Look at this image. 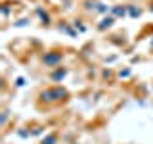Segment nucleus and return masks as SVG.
Listing matches in <instances>:
<instances>
[{"instance_id": "f257e3e1", "label": "nucleus", "mask_w": 153, "mask_h": 144, "mask_svg": "<svg viewBox=\"0 0 153 144\" xmlns=\"http://www.w3.org/2000/svg\"><path fill=\"white\" fill-rule=\"evenodd\" d=\"M71 98V92L61 85H52V86H44V88L38 92L36 100L38 104H46V108L50 106H61Z\"/></svg>"}, {"instance_id": "f03ea898", "label": "nucleus", "mask_w": 153, "mask_h": 144, "mask_svg": "<svg viewBox=\"0 0 153 144\" xmlns=\"http://www.w3.org/2000/svg\"><path fill=\"white\" fill-rule=\"evenodd\" d=\"M63 58H65V52L61 50V48H50V50H46L44 54L40 56V64L44 65V67L56 69V67L61 65Z\"/></svg>"}, {"instance_id": "7ed1b4c3", "label": "nucleus", "mask_w": 153, "mask_h": 144, "mask_svg": "<svg viewBox=\"0 0 153 144\" xmlns=\"http://www.w3.org/2000/svg\"><path fill=\"white\" fill-rule=\"evenodd\" d=\"M69 75V69L63 65L56 67V69H52L50 73H48V79L52 81V83H61V81H65V77Z\"/></svg>"}, {"instance_id": "20e7f679", "label": "nucleus", "mask_w": 153, "mask_h": 144, "mask_svg": "<svg viewBox=\"0 0 153 144\" xmlns=\"http://www.w3.org/2000/svg\"><path fill=\"white\" fill-rule=\"evenodd\" d=\"M115 21H117V19H115L111 14H109V16H103V17H102V21L96 23V29H98V31H102V33H105L107 29H111V27L115 25Z\"/></svg>"}, {"instance_id": "39448f33", "label": "nucleus", "mask_w": 153, "mask_h": 144, "mask_svg": "<svg viewBox=\"0 0 153 144\" xmlns=\"http://www.w3.org/2000/svg\"><path fill=\"white\" fill-rule=\"evenodd\" d=\"M111 16L115 19H119V17H124V16H128V8H126V4H113L111 6Z\"/></svg>"}, {"instance_id": "423d86ee", "label": "nucleus", "mask_w": 153, "mask_h": 144, "mask_svg": "<svg viewBox=\"0 0 153 144\" xmlns=\"http://www.w3.org/2000/svg\"><path fill=\"white\" fill-rule=\"evenodd\" d=\"M126 8H128V17H132V19L140 17L142 14H143V8H142V6H138V2H130V4H126Z\"/></svg>"}, {"instance_id": "0eeeda50", "label": "nucleus", "mask_w": 153, "mask_h": 144, "mask_svg": "<svg viewBox=\"0 0 153 144\" xmlns=\"http://www.w3.org/2000/svg\"><path fill=\"white\" fill-rule=\"evenodd\" d=\"M38 144H59V133H57V131L48 133L46 136L40 138V142H38Z\"/></svg>"}, {"instance_id": "6e6552de", "label": "nucleus", "mask_w": 153, "mask_h": 144, "mask_svg": "<svg viewBox=\"0 0 153 144\" xmlns=\"http://www.w3.org/2000/svg\"><path fill=\"white\" fill-rule=\"evenodd\" d=\"M98 4H100V0H82V10L84 12H92L96 14V10H98Z\"/></svg>"}, {"instance_id": "1a4fd4ad", "label": "nucleus", "mask_w": 153, "mask_h": 144, "mask_svg": "<svg viewBox=\"0 0 153 144\" xmlns=\"http://www.w3.org/2000/svg\"><path fill=\"white\" fill-rule=\"evenodd\" d=\"M36 16H40L42 25H46V27L52 25V16H50L48 12H44V8H36Z\"/></svg>"}, {"instance_id": "9d476101", "label": "nucleus", "mask_w": 153, "mask_h": 144, "mask_svg": "<svg viewBox=\"0 0 153 144\" xmlns=\"http://www.w3.org/2000/svg\"><path fill=\"white\" fill-rule=\"evenodd\" d=\"M8 119H10V112L4 108V110H2V119H0V127H2V129L8 125Z\"/></svg>"}, {"instance_id": "9b49d317", "label": "nucleus", "mask_w": 153, "mask_h": 144, "mask_svg": "<svg viewBox=\"0 0 153 144\" xmlns=\"http://www.w3.org/2000/svg\"><path fill=\"white\" fill-rule=\"evenodd\" d=\"M80 21H82V19H73V25L76 27V31L84 33V31H86V25H82V23H80Z\"/></svg>"}, {"instance_id": "f8f14e48", "label": "nucleus", "mask_w": 153, "mask_h": 144, "mask_svg": "<svg viewBox=\"0 0 153 144\" xmlns=\"http://www.w3.org/2000/svg\"><path fill=\"white\" fill-rule=\"evenodd\" d=\"M117 77H121V79H126V77H130V69H121L117 73Z\"/></svg>"}, {"instance_id": "ddd939ff", "label": "nucleus", "mask_w": 153, "mask_h": 144, "mask_svg": "<svg viewBox=\"0 0 153 144\" xmlns=\"http://www.w3.org/2000/svg\"><path fill=\"white\" fill-rule=\"evenodd\" d=\"M25 85V79H23V77H17L16 79V86H23Z\"/></svg>"}, {"instance_id": "4468645a", "label": "nucleus", "mask_w": 153, "mask_h": 144, "mask_svg": "<svg viewBox=\"0 0 153 144\" xmlns=\"http://www.w3.org/2000/svg\"><path fill=\"white\" fill-rule=\"evenodd\" d=\"M147 10H149V12L153 14V0H149V8H147Z\"/></svg>"}, {"instance_id": "2eb2a0df", "label": "nucleus", "mask_w": 153, "mask_h": 144, "mask_svg": "<svg viewBox=\"0 0 153 144\" xmlns=\"http://www.w3.org/2000/svg\"><path fill=\"white\" fill-rule=\"evenodd\" d=\"M130 2H138V4H140V2H143V0H130Z\"/></svg>"}, {"instance_id": "dca6fc26", "label": "nucleus", "mask_w": 153, "mask_h": 144, "mask_svg": "<svg viewBox=\"0 0 153 144\" xmlns=\"http://www.w3.org/2000/svg\"><path fill=\"white\" fill-rule=\"evenodd\" d=\"M151 48H153V38H151Z\"/></svg>"}]
</instances>
